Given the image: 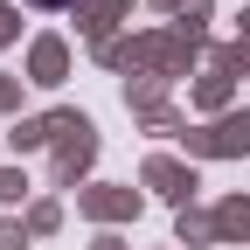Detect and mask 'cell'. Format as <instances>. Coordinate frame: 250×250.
<instances>
[{
  "label": "cell",
  "instance_id": "cell-1",
  "mask_svg": "<svg viewBox=\"0 0 250 250\" xmlns=\"http://www.w3.org/2000/svg\"><path fill=\"white\" fill-rule=\"evenodd\" d=\"M35 7H70V0H35Z\"/></svg>",
  "mask_w": 250,
  "mask_h": 250
}]
</instances>
